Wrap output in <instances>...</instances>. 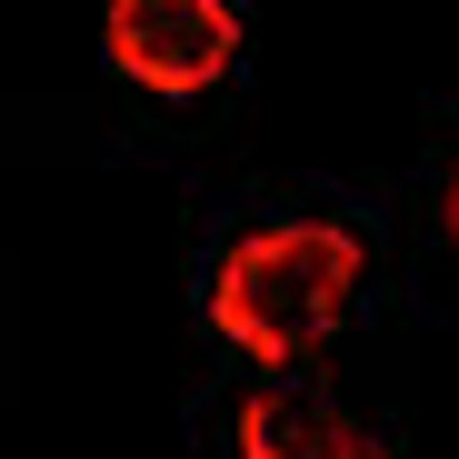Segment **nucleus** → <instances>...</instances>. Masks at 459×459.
I'll return each instance as SVG.
<instances>
[{
    "mask_svg": "<svg viewBox=\"0 0 459 459\" xmlns=\"http://www.w3.org/2000/svg\"><path fill=\"white\" fill-rule=\"evenodd\" d=\"M350 290H359V240L350 230L340 220H280V230H250L220 260L210 320L250 359H299V350H320L340 330Z\"/></svg>",
    "mask_w": 459,
    "mask_h": 459,
    "instance_id": "f257e3e1",
    "label": "nucleus"
},
{
    "mask_svg": "<svg viewBox=\"0 0 459 459\" xmlns=\"http://www.w3.org/2000/svg\"><path fill=\"white\" fill-rule=\"evenodd\" d=\"M110 60L140 91L190 100L240 60V11L230 0H110Z\"/></svg>",
    "mask_w": 459,
    "mask_h": 459,
    "instance_id": "f03ea898",
    "label": "nucleus"
},
{
    "mask_svg": "<svg viewBox=\"0 0 459 459\" xmlns=\"http://www.w3.org/2000/svg\"><path fill=\"white\" fill-rule=\"evenodd\" d=\"M240 459H390V439L359 429L350 410H320V400H250Z\"/></svg>",
    "mask_w": 459,
    "mask_h": 459,
    "instance_id": "7ed1b4c3",
    "label": "nucleus"
},
{
    "mask_svg": "<svg viewBox=\"0 0 459 459\" xmlns=\"http://www.w3.org/2000/svg\"><path fill=\"white\" fill-rule=\"evenodd\" d=\"M439 230H449V250H459V160H449V180H439Z\"/></svg>",
    "mask_w": 459,
    "mask_h": 459,
    "instance_id": "20e7f679",
    "label": "nucleus"
}]
</instances>
